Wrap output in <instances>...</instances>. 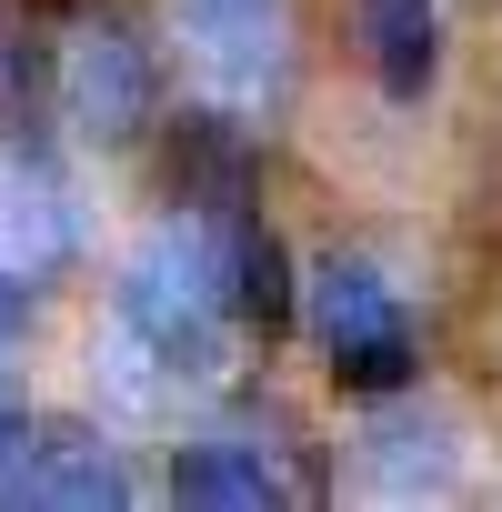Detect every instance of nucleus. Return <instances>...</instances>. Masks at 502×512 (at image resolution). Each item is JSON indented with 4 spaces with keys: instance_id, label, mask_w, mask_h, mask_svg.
Instances as JSON below:
<instances>
[{
    "instance_id": "3",
    "label": "nucleus",
    "mask_w": 502,
    "mask_h": 512,
    "mask_svg": "<svg viewBox=\"0 0 502 512\" xmlns=\"http://www.w3.org/2000/svg\"><path fill=\"white\" fill-rule=\"evenodd\" d=\"M302 312H312V332H322V352L352 392H402L412 382V312H402V282L382 262H362V251L312 262Z\"/></svg>"
},
{
    "instance_id": "1",
    "label": "nucleus",
    "mask_w": 502,
    "mask_h": 512,
    "mask_svg": "<svg viewBox=\"0 0 502 512\" xmlns=\"http://www.w3.org/2000/svg\"><path fill=\"white\" fill-rule=\"evenodd\" d=\"M231 221L241 211H171L131 241L111 282V372L131 392H181L231 362V332H241Z\"/></svg>"
},
{
    "instance_id": "4",
    "label": "nucleus",
    "mask_w": 502,
    "mask_h": 512,
    "mask_svg": "<svg viewBox=\"0 0 502 512\" xmlns=\"http://www.w3.org/2000/svg\"><path fill=\"white\" fill-rule=\"evenodd\" d=\"M0 502H131V472L91 422H11Z\"/></svg>"
},
{
    "instance_id": "7",
    "label": "nucleus",
    "mask_w": 502,
    "mask_h": 512,
    "mask_svg": "<svg viewBox=\"0 0 502 512\" xmlns=\"http://www.w3.org/2000/svg\"><path fill=\"white\" fill-rule=\"evenodd\" d=\"M362 41L392 101H422L442 71V0H362Z\"/></svg>"
},
{
    "instance_id": "6",
    "label": "nucleus",
    "mask_w": 502,
    "mask_h": 512,
    "mask_svg": "<svg viewBox=\"0 0 502 512\" xmlns=\"http://www.w3.org/2000/svg\"><path fill=\"white\" fill-rule=\"evenodd\" d=\"M171 502H231V512H262V502H292V472L241 442V432H201L171 452Z\"/></svg>"
},
{
    "instance_id": "2",
    "label": "nucleus",
    "mask_w": 502,
    "mask_h": 512,
    "mask_svg": "<svg viewBox=\"0 0 502 512\" xmlns=\"http://www.w3.org/2000/svg\"><path fill=\"white\" fill-rule=\"evenodd\" d=\"M171 51H181V81L221 121H262L292 101L302 11L292 0H171Z\"/></svg>"
},
{
    "instance_id": "5",
    "label": "nucleus",
    "mask_w": 502,
    "mask_h": 512,
    "mask_svg": "<svg viewBox=\"0 0 502 512\" xmlns=\"http://www.w3.org/2000/svg\"><path fill=\"white\" fill-rule=\"evenodd\" d=\"M61 111L91 131V141H131L151 121V51L121 31V21H91L61 61Z\"/></svg>"
}]
</instances>
